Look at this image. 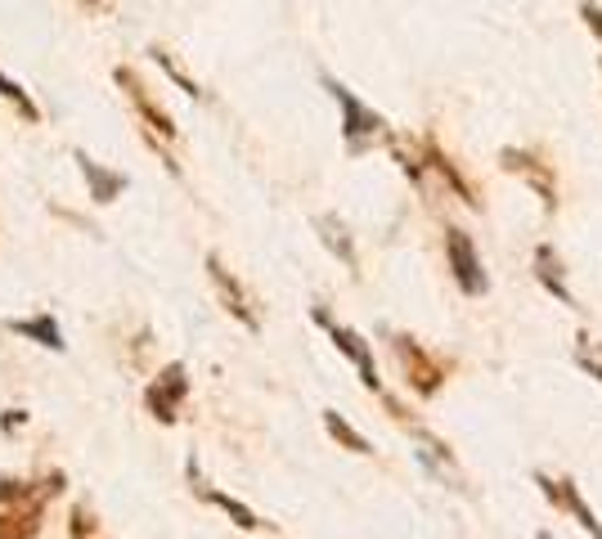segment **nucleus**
Returning <instances> with one entry per match:
<instances>
[{
  "instance_id": "f257e3e1",
  "label": "nucleus",
  "mask_w": 602,
  "mask_h": 539,
  "mask_svg": "<svg viewBox=\"0 0 602 539\" xmlns=\"http://www.w3.org/2000/svg\"><path fill=\"white\" fill-rule=\"evenodd\" d=\"M395 360H400V369L410 373V387L419 395H436V387L445 382V369L414 342V337H395Z\"/></svg>"
},
{
  "instance_id": "f03ea898",
  "label": "nucleus",
  "mask_w": 602,
  "mask_h": 539,
  "mask_svg": "<svg viewBox=\"0 0 602 539\" xmlns=\"http://www.w3.org/2000/svg\"><path fill=\"white\" fill-rule=\"evenodd\" d=\"M535 486L545 490V499H549L553 508L571 512V517H575V521H580V526H584L593 539H602V521H598V517H593V508L580 499V486H575V482H567V477H558V482H553L549 472H540V477H535Z\"/></svg>"
},
{
  "instance_id": "7ed1b4c3",
  "label": "nucleus",
  "mask_w": 602,
  "mask_h": 539,
  "mask_svg": "<svg viewBox=\"0 0 602 539\" xmlns=\"http://www.w3.org/2000/svg\"><path fill=\"white\" fill-rule=\"evenodd\" d=\"M445 252H450V270H454V279L467 297H477L486 293V275H482V261L473 252V239H467L463 230H445Z\"/></svg>"
},
{
  "instance_id": "20e7f679",
  "label": "nucleus",
  "mask_w": 602,
  "mask_h": 539,
  "mask_svg": "<svg viewBox=\"0 0 602 539\" xmlns=\"http://www.w3.org/2000/svg\"><path fill=\"white\" fill-rule=\"evenodd\" d=\"M184 391H189V378H184V364H167L162 373H158V382L145 391V404L154 410V419L158 423H176V414H180V400H184Z\"/></svg>"
},
{
  "instance_id": "39448f33",
  "label": "nucleus",
  "mask_w": 602,
  "mask_h": 539,
  "mask_svg": "<svg viewBox=\"0 0 602 539\" xmlns=\"http://www.w3.org/2000/svg\"><path fill=\"white\" fill-rule=\"evenodd\" d=\"M315 319L328 328V337H332V342H338V351H342V356H351V364L360 369V382L378 391V369H373V351H369L365 337H360L356 328H347V324H332L324 310H315Z\"/></svg>"
},
{
  "instance_id": "423d86ee",
  "label": "nucleus",
  "mask_w": 602,
  "mask_h": 539,
  "mask_svg": "<svg viewBox=\"0 0 602 539\" xmlns=\"http://www.w3.org/2000/svg\"><path fill=\"white\" fill-rule=\"evenodd\" d=\"M332 95H338V104H342V113H347V126H342V130H347V145L360 154V149L373 140V135L382 130V117H378L373 108H365V104H360L347 86H338V82H332Z\"/></svg>"
},
{
  "instance_id": "0eeeda50",
  "label": "nucleus",
  "mask_w": 602,
  "mask_h": 539,
  "mask_svg": "<svg viewBox=\"0 0 602 539\" xmlns=\"http://www.w3.org/2000/svg\"><path fill=\"white\" fill-rule=\"evenodd\" d=\"M117 86H126V95H130V104H136L140 108V117L162 135V140H171V135H176V126H171V117L149 99V91L140 86V77L136 73H130V67H117Z\"/></svg>"
},
{
  "instance_id": "6e6552de",
  "label": "nucleus",
  "mask_w": 602,
  "mask_h": 539,
  "mask_svg": "<svg viewBox=\"0 0 602 539\" xmlns=\"http://www.w3.org/2000/svg\"><path fill=\"white\" fill-rule=\"evenodd\" d=\"M504 167L508 171H517V176H526L535 189H540V198H545V208H553L558 202V184H553V171L540 162V158H530V154H517V149H504Z\"/></svg>"
},
{
  "instance_id": "1a4fd4ad",
  "label": "nucleus",
  "mask_w": 602,
  "mask_h": 539,
  "mask_svg": "<svg viewBox=\"0 0 602 539\" xmlns=\"http://www.w3.org/2000/svg\"><path fill=\"white\" fill-rule=\"evenodd\" d=\"M208 270H212V284L221 288V297H225L230 315H234V319H243L247 328H256V315H252V306H247V293L239 288V279L225 270V261H221V256H208Z\"/></svg>"
},
{
  "instance_id": "9d476101",
  "label": "nucleus",
  "mask_w": 602,
  "mask_h": 539,
  "mask_svg": "<svg viewBox=\"0 0 602 539\" xmlns=\"http://www.w3.org/2000/svg\"><path fill=\"white\" fill-rule=\"evenodd\" d=\"M41 535V504L0 508V539H36Z\"/></svg>"
},
{
  "instance_id": "9b49d317",
  "label": "nucleus",
  "mask_w": 602,
  "mask_h": 539,
  "mask_svg": "<svg viewBox=\"0 0 602 539\" xmlns=\"http://www.w3.org/2000/svg\"><path fill=\"white\" fill-rule=\"evenodd\" d=\"M189 472H193V463H189ZM193 490H198V495H203L208 504H216L221 512H230V517H234V526H243V530H256V526H261V517H256L252 508H243L239 499H230V495H221V490L203 486V482H198V472H193Z\"/></svg>"
},
{
  "instance_id": "f8f14e48",
  "label": "nucleus",
  "mask_w": 602,
  "mask_h": 539,
  "mask_svg": "<svg viewBox=\"0 0 602 539\" xmlns=\"http://www.w3.org/2000/svg\"><path fill=\"white\" fill-rule=\"evenodd\" d=\"M324 427H328V436H332V441L347 445L351 454H373V445H369V441H365V436H360V432H356L338 410H324Z\"/></svg>"
},
{
  "instance_id": "ddd939ff",
  "label": "nucleus",
  "mask_w": 602,
  "mask_h": 539,
  "mask_svg": "<svg viewBox=\"0 0 602 539\" xmlns=\"http://www.w3.org/2000/svg\"><path fill=\"white\" fill-rule=\"evenodd\" d=\"M77 162H82V171H86V180H91V198H95V202H108V198H117V193H122V184H126L122 176L99 171L91 158H77Z\"/></svg>"
},
{
  "instance_id": "4468645a",
  "label": "nucleus",
  "mask_w": 602,
  "mask_h": 539,
  "mask_svg": "<svg viewBox=\"0 0 602 539\" xmlns=\"http://www.w3.org/2000/svg\"><path fill=\"white\" fill-rule=\"evenodd\" d=\"M427 158L436 162V171H441V176H445V180L454 184V193H458V198L467 202V208H477V193H473V189H467V180L458 176V167H454V162H450V158H445V154H441L436 145H427Z\"/></svg>"
},
{
  "instance_id": "2eb2a0df",
  "label": "nucleus",
  "mask_w": 602,
  "mask_h": 539,
  "mask_svg": "<svg viewBox=\"0 0 602 539\" xmlns=\"http://www.w3.org/2000/svg\"><path fill=\"white\" fill-rule=\"evenodd\" d=\"M14 332H23V337H41V342H45L50 351H59V347H63V332H59V324H54V319H19V324H14Z\"/></svg>"
},
{
  "instance_id": "dca6fc26",
  "label": "nucleus",
  "mask_w": 602,
  "mask_h": 539,
  "mask_svg": "<svg viewBox=\"0 0 602 539\" xmlns=\"http://www.w3.org/2000/svg\"><path fill=\"white\" fill-rule=\"evenodd\" d=\"M535 261H540V279H545V284H549L567 306H571V293L562 288V275H558V256H553V247H540V252H535Z\"/></svg>"
},
{
  "instance_id": "f3484780",
  "label": "nucleus",
  "mask_w": 602,
  "mask_h": 539,
  "mask_svg": "<svg viewBox=\"0 0 602 539\" xmlns=\"http://www.w3.org/2000/svg\"><path fill=\"white\" fill-rule=\"evenodd\" d=\"M0 95H6V99H14V108H19L23 117H32V121H36V104H32V99H28V95H23V91H19L10 77H0Z\"/></svg>"
},
{
  "instance_id": "a211bd4d",
  "label": "nucleus",
  "mask_w": 602,
  "mask_h": 539,
  "mask_svg": "<svg viewBox=\"0 0 602 539\" xmlns=\"http://www.w3.org/2000/svg\"><path fill=\"white\" fill-rule=\"evenodd\" d=\"M319 225H324V230H328V243H332V247H338V252H342V256H347V261H356V256H351V243H347V239H342V230H338V225H332V221H319Z\"/></svg>"
},
{
  "instance_id": "6ab92c4d",
  "label": "nucleus",
  "mask_w": 602,
  "mask_h": 539,
  "mask_svg": "<svg viewBox=\"0 0 602 539\" xmlns=\"http://www.w3.org/2000/svg\"><path fill=\"white\" fill-rule=\"evenodd\" d=\"M68 530H73L77 539H86V535L95 530V521H91V512H82V508H77V512H73V521H68Z\"/></svg>"
},
{
  "instance_id": "aec40b11",
  "label": "nucleus",
  "mask_w": 602,
  "mask_h": 539,
  "mask_svg": "<svg viewBox=\"0 0 602 539\" xmlns=\"http://www.w3.org/2000/svg\"><path fill=\"white\" fill-rule=\"evenodd\" d=\"M580 14H584V23H589V28L598 32V41H602V10H598V6H584Z\"/></svg>"
},
{
  "instance_id": "412c9836",
  "label": "nucleus",
  "mask_w": 602,
  "mask_h": 539,
  "mask_svg": "<svg viewBox=\"0 0 602 539\" xmlns=\"http://www.w3.org/2000/svg\"><path fill=\"white\" fill-rule=\"evenodd\" d=\"M598 378H602V369H598Z\"/></svg>"
}]
</instances>
